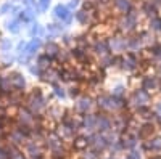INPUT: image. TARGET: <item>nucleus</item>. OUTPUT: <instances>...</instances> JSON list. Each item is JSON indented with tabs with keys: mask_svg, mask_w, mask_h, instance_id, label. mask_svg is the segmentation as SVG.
Masks as SVG:
<instances>
[{
	"mask_svg": "<svg viewBox=\"0 0 161 159\" xmlns=\"http://www.w3.org/2000/svg\"><path fill=\"white\" fill-rule=\"evenodd\" d=\"M40 48H42V40H40V39H32V40L31 42H28V48H26V55H29L31 58L32 56H36V53L40 50Z\"/></svg>",
	"mask_w": 161,
	"mask_h": 159,
	"instance_id": "a211bd4d",
	"label": "nucleus"
},
{
	"mask_svg": "<svg viewBox=\"0 0 161 159\" xmlns=\"http://www.w3.org/2000/svg\"><path fill=\"white\" fill-rule=\"evenodd\" d=\"M114 7H116V10H118V11L124 13V15L134 10L130 0H114Z\"/></svg>",
	"mask_w": 161,
	"mask_h": 159,
	"instance_id": "b1692460",
	"label": "nucleus"
},
{
	"mask_svg": "<svg viewBox=\"0 0 161 159\" xmlns=\"http://www.w3.org/2000/svg\"><path fill=\"white\" fill-rule=\"evenodd\" d=\"M45 31L48 32V35H50V37L61 35V32L64 31V26H63V23H61V21H60V23H50V24H47Z\"/></svg>",
	"mask_w": 161,
	"mask_h": 159,
	"instance_id": "412c9836",
	"label": "nucleus"
},
{
	"mask_svg": "<svg viewBox=\"0 0 161 159\" xmlns=\"http://www.w3.org/2000/svg\"><path fill=\"white\" fill-rule=\"evenodd\" d=\"M155 113H156V117H161V101L156 103V106H155Z\"/></svg>",
	"mask_w": 161,
	"mask_h": 159,
	"instance_id": "c03bdc74",
	"label": "nucleus"
},
{
	"mask_svg": "<svg viewBox=\"0 0 161 159\" xmlns=\"http://www.w3.org/2000/svg\"><path fill=\"white\" fill-rule=\"evenodd\" d=\"M84 159H100V153L92 148L90 151H87V153L84 154Z\"/></svg>",
	"mask_w": 161,
	"mask_h": 159,
	"instance_id": "e433bc0d",
	"label": "nucleus"
},
{
	"mask_svg": "<svg viewBox=\"0 0 161 159\" xmlns=\"http://www.w3.org/2000/svg\"><path fill=\"white\" fill-rule=\"evenodd\" d=\"M36 18V13L32 11V8H24L19 11V15H18V19L24 24H28V23H32V19Z\"/></svg>",
	"mask_w": 161,
	"mask_h": 159,
	"instance_id": "5701e85b",
	"label": "nucleus"
},
{
	"mask_svg": "<svg viewBox=\"0 0 161 159\" xmlns=\"http://www.w3.org/2000/svg\"><path fill=\"white\" fill-rule=\"evenodd\" d=\"M53 16H55L58 21H61V23H71L73 13H71V10L68 8V5L58 3L55 8H53Z\"/></svg>",
	"mask_w": 161,
	"mask_h": 159,
	"instance_id": "0eeeda50",
	"label": "nucleus"
},
{
	"mask_svg": "<svg viewBox=\"0 0 161 159\" xmlns=\"http://www.w3.org/2000/svg\"><path fill=\"white\" fill-rule=\"evenodd\" d=\"M44 32H45V29H44V26H40L39 23H32V26H31V29H29V34L36 39H40L44 35Z\"/></svg>",
	"mask_w": 161,
	"mask_h": 159,
	"instance_id": "c85d7f7f",
	"label": "nucleus"
},
{
	"mask_svg": "<svg viewBox=\"0 0 161 159\" xmlns=\"http://www.w3.org/2000/svg\"><path fill=\"white\" fill-rule=\"evenodd\" d=\"M150 31H153V32H161V18H159V16L150 18Z\"/></svg>",
	"mask_w": 161,
	"mask_h": 159,
	"instance_id": "473e14b6",
	"label": "nucleus"
},
{
	"mask_svg": "<svg viewBox=\"0 0 161 159\" xmlns=\"http://www.w3.org/2000/svg\"><path fill=\"white\" fill-rule=\"evenodd\" d=\"M11 85H13V90H16V92H23L24 87H26V79L23 74L19 72H13L11 74Z\"/></svg>",
	"mask_w": 161,
	"mask_h": 159,
	"instance_id": "dca6fc26",
	"label": "nucleus"
},
{
	"mask_svg": "<svg viewBox=\"0 0 161 159\" xmlns=\"http://www.w3.org/2000/svg\"><path fill=\"white\" fill-rule=\"evenodd\" d=\"M127 159H142V156H140V153H139V151L132 150V151H129V154H127Z\"/></svg>",
	"mask_w": 161,
	"mask_h": 159,
	"instance_id": "79ce46f5",
	"label": "nucleus"
},
{
	"mask_svg": "<svg viewBox=\"0 0 161 159\" xmlns=\"http://www.w3.org/2000/svg\"><path fill=\"white\" fill-rule=\"evenodd\" d=\"M156 2H161V0H156Z\"/></svg>",
	"mask_w": 161,
	"mask_h": 159,
	"instance_id": "8fccbe9b",
	"label": "nucleus"
},
{
	"mask_svg": "<svg viewBox=\"0 0 161 159\" xmlns=\"http://www.w3.org/2000/svg\"><path fill=\"white\" fill-rule=\"evenodd\" d=\"M97 104H98V108L103 109V111H119V109H123L126 103H124V98H118L114 95H100L97 98Z\"/></svg>",
	"mask_w": 161,
	"mask_h": 159,
	"instance_id": "f257e3e1",
	"label": "nucleus"
},
{
	"mask_svg": "<svg viewBox=\"0 0 161 159\" xmlns=\"http://www.w3.org/2000/svg\"><path fill=\"white\" fill-rule=\"evenodd\" d=\"M60 45L57 44V42H53V40H48L47 44H45V55H48L50 58H53L55 60L57 58V55L60 53Z\"/></svg>",
	"mask_w": 161,
	"mask_h": 159,
	"instance_id": "4be33fe9",
	"label": "nucleus"
},
{
	"mask_svg": "<svg viewBox=\"0 0 161 159\" xmlns=\"http://www.w3.org/2000/svg\"><path fill=\"white\" fill-rule=\"evenodd\" d=\"M158 72H159V77H161V61H159V64H158Z\"/></svg>",
	"mask_w": 161,
	"mask_h": 159,
	"instance_id": "de8ad7c7",
	"label": "nucleus"
},
{
	"mask_svg": "<svg viewBox=\"0 0 161 159\" xmlns=\"http://www.w3.org/2000/svg\"><path fill=\"white\" fill-rule=\"evenodd\" d=\"M26 48H28V42H26V40H19V44L16 45L18 53H24V51H26Z\"/></svg>",
	"mask_w": 161,
	"mask_h": 159,
	"instance_id": "a19ab883",
	"label": "nucleus"
},
{
	"mask_svg": "<svg viewBox=\"0 0 161 159\" xmlns=\"http://www.w3.org/2000/svg\"><path fill=\"white\" fill-rule=\"evenodd\" d=\"M26 106H28V109L32 114H40L47 108V98L42 95V92H39V88H37L36 92H32V93L28 97Z\"/></svg>",
	"mask_w": 161,
	"mask_h": 159,
	"instance_id": "f03ea898",
	"label": "nucleus"
},
{
	"mask_svg": "<svg viewBox=\"0 0 161 159\" xmlns=\"http://www.w3.org/2000/svg\"><path fill=\"white\" fill-rule=\"evenodd\" d=\"M111 95H114V97H118V98H124L126 97V87L124 85H116L114 88H113V93Z\"/></svg>",
	"mask_w": 161,
	"mask_h": 159,
	"instance_id": "c9c22d12",
	"label": "nucleus"
},
{
	"mask_svg": "<svg viewBox=\"0 0 161 159\" xmlns=\"http://www.w3.org/2000/svg\"><path fill=\"white\" fill-rule=\"evenodd\" d=\"M114 127V121L106 116V114H98L97 116V132H100V134H108L110 130H113Z\"/></svg>",
	"mask_w": 161,
	"mask_h": 159,
	"instance_id": "6e6552de",
	"label": "nucleus"
},
{
	"mask_svg": "<svg viewBox=\"0 0 161 159\" xmlns=\"http://www.w3.org/2000/svg\"><path fill=\"white\" fill-rule=\"evenodd\" d=\"M52 60L53 58H50L48 55H40V56H37V64L40 66L42 69H48V68H52Z\"/></svg>",
	"mask_w": 161,
	"mask_h": 159,
	"instance_id": "c756f323",
	"label": "nucleus"
},
{
	"mask_svg": "<svg viewBox=\"0 0 161 159\" xmlns=\"http://www.w3.org/2000/svg\"><path fill=\"white\" fill-rule=\"evenodd\" d=\"M92 15L93 13H89V11H86V10H79V11H76V21L79 23V24H89L90 23V18H92Z\"/></svg>",
	"mask_w": 161,
	"mask_h": 159,
	"instance_id": "393cba45",
	"label": "nucleus"
},
{
	"mask_svg": "<svg viewBox=\"0 0 161 159\" xmlns=\"http://www.w3.org/2000/svg\"><path fill=\"white\" fill-rule=\"evenodd\" d=\"M92 108H93V100H92L90 97H80V98H77V101H76V109H77L80 114L90 113Z\"/></svg>",
	"mask_w": 161,
	"mask_h": 159,
	"instance_id": "ddd939ff",
	"label": "nucleus"
},
{
	"mask_svg": "<svg viewBox=\"0 0 161 159\" xmlns=\"http://www.w3.org/2000/svg\"><path fill=\"white\" fill-rule=\"evenodd\" d=\"M29 72L32 76H36V77H40V76H42V72H44V69L40 68L37 63H29Z\"/></svg>",
	"mask_w": 161,
	"mask_h": 159,
	"instance_id": "72a5a7b5",
	"label": "nucleus"
},
{
	"mask_svg": "<svg viewBox=\"0 0 161 159\" xmlns=\"http://www.w3.org/2000/svg\"><path fill=\"white\" fill-rule=\"evenodd\" d=\"M150 100H152V97H150L148 92H145L143 88H137V90H134L130 93L129 104L134 106L136 109H139V108H143V106H148Z\"/></svg>",
	"mask_w": 161,
	"mask_h": 159,
	"instance_id": "7ed1b4c3",
	"label": "nucleus"
},
{
	"mask_svg": "<svg viewBox=\"0 0 161 159\" xmlns=\"http://www.w3.org/2000/svg\"><path fill=\"white\" fill-rule=\"evenodd\" d=\"M80 129H84L89 134L97 132V116L95 114H86L80 119Z\"/></svg>",
	"mask_w": 161,
	"mask_h": 159,
	"instance_id": "1a4fd4ad",
	"label": "nucleus"
},
{
	"mask_svg": "<svg viewBox=\"0 0 161 159\" xmlns=\"http://www.w3.org/2000/svg\"><path fill=\"white\" fill-rule=\"evenodd\" d=\"M118 56H114V55H111V53H108V55H103V56H100V60H98V63H100V68L102 69H106V68H110V66H114L116 63H118Z\"/></svg>",
	"mask_w": 161,
	"mask_h": 159,
	"instance_id": "aec40b11",
	"label": "nucleus"
},
{
	"mask_svg": "<svg viewBox=\"0 0 161 159\" xmlns=\"http://www.w3.org/2000/svg\"><path fill=\"white\" fill-rule=\"evenodd\" d=\"M15 61H16V56L10 55V53H3V63L5 64H13Z\"/></svg>",
	"mask_w": 161,
	"mask_h": 159,
	"instance_id": "ea45409f",
	"label": "nucleus"
},
{
	"mask_svg": "<svg viewBox=\"0 0 161 159\" xmlns=\"http://www.w3.org/2000/svg\"><path fill=\"white\" fill-rule=\"evenodd\" d=\"M48 5H50V0H37L39 11H47L48 10Z\"/></svg>",
	"mask_w": 161,
	"mask_h": 159,
	"instance_id": "4c0bfd02",
	"label": "nucleus"
},
{
	"mask_svg": "<svg viewBox=\"0 0 161 159\" xmlns=\"http://www.w3.org/2000/svg\"><path fill=\"white\" fill-rule=\"evenodd\" d=\"M53 93H55V97H58V98H61V100L66 98V90H64V87H61L60 84L53 85Z\"/></svg>",
	"mask_w": 161,
	"mask_h": 159,
	"instance_id": "f704fd0d",
	"label": "nucleus"
},
{
	"mask_svg": "<svg viewBox=\"0 0 161 159\" xmlns=\"http://www.w3.org/2000/svg\"><path fill=\"white\" fill-rule=\"evenodd\" d=\"M106 159H116V157H113V156H110V157H106Z\"/></svg>",
	"mask_w": 161,
	"mask_h": 159,
	"instance_id": "09e8293b",
	"label": "nucleus"
},
{
	"mask_svg": "<svg viewBox=\"0 0 161 159\" xmlns=\"http://www.w3.org/2000/svg\"><path fill=\"white\" fill-rule=\"evenodd\" d=\"M77 93H79V87H71V90H69V95L74 98V97H77Z\"/></svg>",
	"mask_w": 161,
	"mask_h": 159,
	"instance_id": "a18cd8bd",
	"label": "nucleus"
},
{
	"mask_svg": "<svg viewBox=\"0 0 161 159\" xmlns=\"http://www.w3.org/2000/svg\"><path fill=\"white\" fill-rule=\"evenodd\" d=\"M24 140H26V134L23 132V129H21V130H19V129H15V130L10 134V141H13L15 145L23 143Z\"/></svg>",
	"mask_w": 161,
	"mask_h": 159,
	"instance_id": "cd10ccee",
	"label": "nucleus"
},
{
	"mask_svg": "<svg viewBox=\"0 0 161 159\" xmlns=\"http://www.w3.org/2000/svg\"><path fill=\"white\" fill-rule=\"evenodd\" d=\"M118 63L121 64V69H124L127 72H134L139 68V56L137 53H127L126 56H119Z\"/></svg>",
	"mask_w": 161,
	"mask_h": 159,
	"instance_id": "39448f33",
	"label": "nucleus"
},
{
	"mask_svg": "<svg viewBox=\"0 0 161 159\" xmlns=\"http://www.w3.org/2000/svg\"><path fill=\"white\" fill-rule=\"evenodd\" d=\"M145 150L152 153H161V137L148 138L145 143Z\"/></svg>",
	"mask_w": 161,
	"mask_h": 159,
	"instance_id": "6ab92c4d",
	"label": "nucleus"
},
{
	"mask_svg": "<svg viewBox=\"0 0 161 159\" xmlns=\"http://www.w3.org/2000/svg\"><path fill=\"white\" fill-rule=\"evenodd\" d=\"M13 42H11V39H0V51L2 53H10L13 50Z\"/></svg>",
	"mask_w": 161,
	"mask_h": 159,
	"instance_id": "7c9ffc66",
	"label": "nucleus"
},
{
	"mask_svg": "<svg viewBox=\"0 0 161 159\" xmlns=\"http://www.w3.org/2000/svg\"><path fill=\"white\" fill-rule=\"evenodd\" d=\"M7 31L10 34H18L21 31V21L18 18H11L10 21H7Z\"/></svg>",
	"mask_w": 161,
	"mask_h": 159,
	"instance_id": "a878e982",
	"label": "nucleus"
},
{
	"mask_svg": "<svg viewBox=\"0 0 161 159\" xmlns=\"http://www.w3.org/2000/svg\"><path fill=\"white\" fill-rule=\"evenodd\" d=\"M77 7H79V0H71L69 5H68L69 10H74V8H77Z\"/></svg>",
	"mask_w": 161,
	"mask_h": 159,
	"instance_id": "37998d69",
	"label": "nucleus"
},
{
	"mask_svg": "<svg viewBox=\"0 0 161 159\" xmlns=\"http://www.w3.org/2000/svg\"><path fill=\"white\" fill-rule=\"evenodd\" d=\"M26 151H28V154H29L32 159H39L40 154H42V150H40L37 145H36V141H31V143L26 145Z\"/></svg>",
	"mask_w": 161,
	"mask_h": 159,
	"instance_id": "bb28decb",
	"label": "nucleus"
},
{
	"mask_svg": "<svg viewBox=\"0 0 161 159\" xmlns=\"http://www.w3.org/2000/svg\"><path fill=\"white\" fill-rule=\"evenodd\" d=\"M108 45H110V51L116 53V55H123L127 50V39L121 37V35H114L108 40Z\"/></svg>",
	"mask_w": 161,
	"mask_h": 159,
	"instance_id": "423d86ee",
	"label": "nucleus"
},
{
	"mask_svg": "<svg viewBox=\"0 0 161 159\" xmlns=\"http://www.w3.org/2000/svg\"><path fill=\"white\" fill-rule=\"evenodd\" d=\"M142 11L148 18L158 16V2L156 0H145V2L142 3Z\"/></svg>",
	"mask_w": 161,
	"mask_h": 159,
	"instance_id": "4468645a",
	"label": "nucleus"
},
{
	"mask_svg": "<svg viewBox=\"0 0 161 159\" xmlns=\"http://www.w3.org/2000/svg\"><path fill=\"white\" fill-rule=\"evenodd\" d=\"M92 51L95 53L97 56L108 55V53H110V45H108V40H105V39H97V40L92 44Z\"/></svg>",
	"mask_w": 161,
	"mask_h": 159,
	"instance_id": "f8f14e48",
	"label": "nucleus"
},
{
	"mask_svg": "<svg viewBox=\"0 0 161 159\" xmlns=\"http://www.w3.org/2000/svg\"><path fill=\"white\" fill-rule=\"evenodd\" d=\"M119 141H121V145H123V150L132 151V150H136V146H137L139 137H137V135H127V137H124V138H121Z\"/></svg>",
	"mask_w": 161,
	"mask_h": 159,
	"instance_id": "f3484780",
	"label": "nucleus"
},
{
	"mask_svg": "<svg viewBox=\"0 0 161 159\" xmlns=\"http://www.w3.org/2000/svg\"><path fill=\"white\" fill-rule=\"evenodd\" d=\"M143 47V40L140 35H134V37H129L127 39V50L130 53H139Z\"/></svg>",
	"mask_w": 161,
	"mask_h": 159,
	"instance_id": "2eb2a0df",
	"label": "nucleus"
},
{
	"mask_svg": "<svg viewBox=\"0 0 161 159\" xmlns=\"http://www.w3.org/2000/svg\"><path fill=\"white\" fill-rule=\"evenodd\" d=\"M40 79H42L44 82H47V84L57 85L58 81L61 79V72L57 71V69H53V68H48V69H44V72H42V76H40Z\"/></svg>",
	"mask_w": 161,
	"mask_h": 159,
	"instance_id": "9d476101",
	"label": "nucleus"
},
{
	"mask_svg": "<svg viewBox=\"0 0 161 159\" xmlns=\"http://www.w3.org/2000/svg\"><path fill=\"white\" fill-rule=\"evenodd\" d=\"M11 7H13V3H11V2H5L2 7H0V16H2V15H7V13H10Z\"/></svg>",
	"mask_w": 161,
	"mask_h": 159,
	"instance_id": "58836bf2",
	"label": "nucleus"
},
{
	"mask_svg": "<svg viewBox=\"0 0 161 159\" xmlns=\"http://www.w3.org/2000/svg\"><path fill=\"white\" fill-rule=\"evenodd\" d=\"M137 24H139V15L136 11H129L126 15L121 18L119 21V29L123 32H134L137 29Z\"/></svg>",
	"mask_w": 161,
	"mask_h": 159,
	"instance_id": "20e7f679",
	"label": "nucleus"
},
{
	"mask_svg": "<svg viewBox=\"0 0 161 159\" xmlns=\"http://www.w3.org/2000/svg\"><path fill=\"white\" fill-rule=\"evenodd\" d=\"M0 159H10V157H8V151L0 150Z\"/></svg>",
	"mask_w": 161,
	"mask_h": 159,
	"instance_id": "49530a36",
	"label": "nucleus"
},
{
	"mask_svg": "<svg viewBox=\"0 0 161 159\" xmlns=\"http://www.w3.org/2000/svg\"><path fill=\"white\" fill-rule=\"evenodd\" d=\"M142 88H143L145 92H148V93L159 90V77H155V76H147V77H143V79H142Z\"/></svg>",
	"mask_w": 161,
	"mask_h": 159,
	"instance_id": "9b49d317",
	"label": "nucleus"
},
{
	"mask_svg": "<svg viewBox=\"0 0 161 159\" xmlns=\"http://www.w3.org/2000/svg\"><path fill=\"white\" fill-rule=\"evenodd\" d=\"M139 35L142 37L143 45H153V44H155V37H153V34H152L150 31H142Z\"/></svg>",
	"mask_w": 161,
	"mask_h": 159,
	"instance_id": "2f4dec72",
	"label": "nucleus"
}]
</instances>
